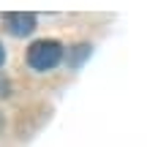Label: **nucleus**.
Returning <instances> with one entry per match:
<instances>
[{
	"label": "nucleus",
	"instance_id": "obj_1",
	"mask_svg": "<svg viewBox=\"0 0 147 147\" xmlns=\"http://www.w3.org/2000/svg\"><path fill=\"white\" fill-rule=\"evenodd\" d=\"M25 63L30 65L33 71L44 74L52 71L63 63V44L55 41V38H41V41H33L25 52Z\"/></svg>",
	"mask_w": 147,
	"mask_h": 147
},
{
	"label": "nucleus",
	"instance_id": "obj_2",
	"mask_svg": "<svg viewBox=\"0 0 147 147\" xmlns=\"http://www.w3.org/2000/svg\"><path fill=\"white\" fill-rule=\"evenodd\" d=\"M0 22H3V30L16 38H27L36 30V14L30 11H3Z\"/></svg>",
	"mask_w": 147,
	"mask_h": 147
},
{
	"label": "nucleus",
	"instance_id": "obj_3",
	"mask_svg": "<svg viewBox=\"0 0 147 147\" xmlns=\"http://www.w3.org/2000/svg\"><path fill=\"white\" fill-rule=\"evenodd\" d=\"M5 63V49H3V44H0V65Z\"/></svg>",
	"mask_w": 147,
	"mask_h": 147
}]
</instances>
